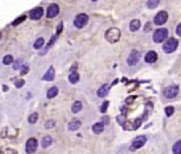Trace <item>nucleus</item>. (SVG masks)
I'll return each mask as SVG.
<instances>
[{
    "mask_svg": "<svg viewBox=\"0 0 181 154\" xmlns=\"http://www.w3.org/2000/svg\"><path fill=\"white\" fill-rule=\"evenodd\" d=\"M55 75H56V71H55V68L53 67H50L49 69H48V71L43 75V77H42V79L43 81H48V82H51V81H53V78H55Z\"/></svg>",
    "mask_w": 181,
    "mask_h": 154,
    "instance_id": "nucleus-12",
    "label": "nucleus"
},
{
    "mask_svg": "<svg viewBox=\"0 0 181 154\" xmlns=\"http://www.w3.org/2000/svg\"><path fill=\"white\" fill-rule=\"evenodd\" d=\"M168 34H169V32L166 29H158V30L154 32L153 40H154L155 43H161L168 37Z\"/></svg>",
    "mask_w": 181,
    "mask_h": 154,
    "instance_id": "nucleus-3",
    "label": "nucleus"
},
{
    "mask_svg": "<svg viewBox=\"0 0 181 154\" xmlns=\"http://www.w3.org/2000/svg\"><path fill=\"white\" fill-rule=\"evenodd\" d=\"M160 5V0H147V7L150 9H154Z\"/></svg>",
    "mask_w": 181,
    "mask_h": 154,
    "instance_id": "nucleus-23",
    "label": "nucleus"
},
{
    "mask_svg": "<svg viewBox=\"0 0 181 154\" xmlns=\"http://www.w3.org/2000/svg\"><path fill=\"white\" fill-rule=\"evenodd\" d=\"M92 1H97V0H92Z\"/></svg>",
    "mask_w": 181,
    "mask_h": 154,
    "instance_id": "nucleus-41",
    "label": "nucleus"
},
{
    "mask_svg": "<svg viewBox=\"0 0 181 154\" xmlns=\"http://www.w3.org/2000/svg\"><path fill=\"white\" fill-rule=\"evenodd\" d=\"M172 151H173V154H181V141H178L173 145Z\"/></svg>",
    "mask_w": 181,
    "mask_h": 154,
    "instance_id": "nucleus-22",
    "label": "nucleus"
},
{
    "mask_svg": "<svg viewBox=\"0 0 181 154\" xmlns=\"http://www.w3.org/2000/svg\"><path fill=\"white\" fill-rule=\"evenodd\" d=\"M156 59H157V53L155 51H148L145 56V61L147 63H153L156 61Z\"/></svg>",
    "mask_w": 181,
    "mask_h": 154,
    "instance_id": "nucleus-13",
    "label": "nucleus"
},
{
    "mask_svg": "<svg viewBox=\"0 0 181 154\" xmlns=\"http://www.w3.org/2000/svg\"><path fill=\"white\" fill-rule=\"evenodd\" d=\"M144 31H145V32H150V31H151V23H147V24H146V26H145Z\"/></svg>",
    "mask_w": 181,
    "mask_h": 154,
    "instance_id": "nucleus-38",
    "label": "nucleus"
},
{
    "mask_svg": "<svg viewBox=\"0 0 181 154\" xmlns=\"http://www.w3.org/2000/svg\"><path fill=\"white\" fill-rule=\"evenodd\" d=\"M43 16V8L42 7H35L30 11V18L33 21H37Z\"/></svg>",
    "mask_w": 181,
    "mask_h": 154,
    "instance_id": "nucleus-10",
    "label": "nucleus"
},
{
    "mask_svg": "<svg viewBox=\"0 0 181 154\" xmlns=\"http://www.w3.org/2000/svg\"><path fill=\"white\" fill-rule=\"evenodd\" d=\"M177 34L181 37V23L177 26Z\"/></svg>",
    "mask_w": 181,
    "mask_h": 154,
    "instance_id": "nucleus-39",
    "label": "nucleus"
},
{
    "mask_svg": "<svg viewBox=\"0 0 181 154\" xmlns=\"http://www.w3.org/2000/svg\"><path fill=\"white\" fill-rule=\"evenodd\" d=\"M93 131L95 133V134H101L103 130H104V125H103V123H96L93 125Z\"/></svg>",
    "mask_w": 181,
    "mask_h": 154,
    "instance_id": "nucleus-17",
    "label": "nucleus"
},
{
    "mask_svg": "<svg viewBox=\"0 0 181 154\" xmlns=\"http://www.w3.org/2000/svg\"><path fill=\"white\" fill-rule=\"evenodd\" d=\"M25 19H26V16H25V15H22L21 17H18V18H16V19H15V21L13 22V25H14V26H16V25H18V24H21L22 22H24Z\"/></svg>",
    "mask_w": 181,
    "mask_h": 154,
    "instance_id": "nucleus-27",
    "label": "nucleus"
},
{
    "mask_svg": "<svg viewBox=\"0 0 181 154\" xmlns=\"http://www.w3.org/2000/svg\"><path fill=\"white\" fill-rule=\"evenodd\" d=\"M89 22V16L86 14H79L75 17L74 19V25L77 27V29H83Z\"/></svg>",
    "mask_w": 181,
    "mask_h": 154,
    "instance_id": "nucleus-4",
    "label": "nucleus"
},
{
    "mask_svg": "<svg viewBox=\"0 0 181 154\" xmlns=\"http://www.w3.org/2000/svg\"><path fill=\"white\" fill-rule=\"evenodd\" d=\"M57 94H58V87L53 86V87L49 89V91L47 93V96H48V99H53L55 96H57Z\"/></svg>",
    "mask_w": 181,
    "mask_h": 154,
    "instance_id": "nucleus-21",
    "label": "nucleus"
},
{
    "mask_svg": "<svg viewBox=\"0 0 181 154\" xmlns=\"http://www.w3.org/2000/svg\"><path fill=\"white\" fill-rule=\"evenodd\" d=\"M68 79H69V82H70L71 84H76V83L79 81V75H78L76 71H73V73L69 75Z\"/></svg>",
    "mask_w": 181,
    "mask_h": 154,
    "instance_id": "nucleus-20",
    "label": "nucleus"
},
{
    "mask_svg": "<svg viewBox=\"0 0 181 154\" xmlns=\"http://www.w3.org/2000/svg\"><path fill=\"white\" fill-rule=\"evenodd\" d=\"M173 112H174V108L173 107H166L165 108V115L168 117H171L173 115Z\"/></svg>",
    "mask_w": 181,
    "mask_h": 154,
    "instance_id": "nucleus-28",
    "label": "nucleus"
},
{
    "mask_svg": "<svg viewBox=\"0 0 181 154\" xmlns=\"http://www.w3.org/2000/svg\"><path fill=\"white\" fill-rule=\"evenodd\" d=\"M43 44H44V39H42V37H39L35 42H34V49H40V48H42L43 47Z\"/></svg>",
    "mask_w": 181,
    "mask_h": 154,
    "instance_id": "nucleus-24",
    "label": "nucleus"
},
{
    "mask_svg": "<svg viewBox=\"0 0 181 154\" xmlns=\"http://www.w3.org/2000/svg\"><path fill=\"white\" fill-rule=\"evenodd\" d=\"M134 101H135V96H129V97L126 99V103L127 104H131Z\"/></svg>",
    "mask_w": 181,
    "mask_h": 154,
    "instance_id": "nucleus-35",
    "label": "nucleus"
},
{
    "mask_svg": "<svg viewBox=\"0 0 181 154\" xmlns=\"http://www.w3.org/2000/svg\"><path fill=\"white\" fill-rule=\"evenodd\" d=\"M178 44H179V43H178V40L174 39V37H171V39H169L168 41H165V43L163 44V50H164L165 53H172L173 51L177 50Z\"/></svg>",
    "mask_w": 181,
    "mask_h": 154,
    "instance_id": "nucleus-2",
    "label": "nucleus"
},
{
    "mask_svg": "<svg viewBox=\"0 0 181 154\" xmlns=\"http://www.w3.org/2000/svg\"><path fill=\"white\" fill-rule=\"evenodd\" d=\"M62 29H63V24L62 23H59V25L57 26V35H59L62 31Z\"/></svg>",
    "mask_w": 181,
    "mask_h": 154,
    "instance_id": "nucleus-36",
    "label": "nucleus"
},
{
    "mask_svg": "<svg viewBox=\"0 0 181 154\" xmlns=\"http://www.w3.org/2000/svg\"><path fill=\"white\" fill-rule=\"evenodd\" d=\"M59 14V6L57 3H52L48 7V10H47V16L48 18H53L56 17L57 15Z\"/></svg>",
    "mask_w": 181,
    "mask_h": 154,
    "instance_id": "nucleus-11",
    "label": "nucleus"
},
{
    "mask_svg": "<svg viewBox=\"0 0 181 154\" xmlns=\"http://www.w3.org/2000/svg\"><path fill=\"white\" fill-rule=\"evenodd\" d=\"M36 149H37V141H36V138H33V137H32V138H30V139L26 142L25 151H26V153L32 154L36 151Z\"/></svg>",
    "mask_w": 181,
    "mask_h": 154,
    "instance_id": "nucleus-9",
    "label": "nucleus"
},
{
    "mask_svg": "<svg viewBox=\"0 0 181 154\" xmlns=\"http://www.w3.org/2000/svg\"><path fill=\"white\" fill-rule=\"evenodd\" d=\"M55 126H56V121H53V120H49V121L45 123V128H47V129L53 128Z\"/></svg>",
    "mask_w": 181,
    "mask_h": 154,
    "instance_id": "nucleus-30",
    "label": "nucleus"
},
{
    "mask_svg": "<svg viewBox=\"0 0 181 154\" xmlns=\"http://www.w3.org/2000/svg\"><path fill=\"white\" fill-rule=\"evenodd\" d=\"M140 25H142V24H140V21H139V19H132V21L130 22L129 29H130L131 32H136L140 29Z\"/></svg>",
    "mask_w": 181,
    "mask_h": 154,
    "instance_id": "nucleus-16",
    "label": "nucleus"
},
{
    "mask_svg": "<svg viewBox=\"0 0 181 154\" xmlns=\"http://www.w3.org/2000/svg\"><path fill=\"white\" fill-rule=\"evenodd\" d=\"M146 141H147V138H146L145 136H138V137H137V138H136V139L132 142L130 150H131V151H135V150H138V149H140L142 146H144V145H145Z\"/></svg>",
    "mask_w": 181,
    "mask_h": 154,
    "instance_id": "nucleus-8",
    "label": "nucleus"
},
{
    "mask_svg": "<svg viewBox=\"0 0 181 154\" xmlns=\"http://www.w3.org/2000/svg\"><path fill=\"white\" fill-rule=\"evenodd\" d=\"M139 59H140V53L137 50H132L130 52V55L128 56V58H127V63L129 66H135L137 62L139 61Z\"/></svg>",
    "mask_w": 181,
    "mask_h": 154,
    "instance_id": "nucleus-6",
    "label": "nucleus"
},
{
    "mask_svg": "<svg viewBox=\"0 0 181 154\" xmlns=\"http://www.w3.org/2000/svg\"><path fill=\"white\" fill-rule=\"evenodd\" d=\"M37 118H39V115H37L36 112H33L32 115H30V117H29V123H35L37 121Z\"/></svg>",
    "mask_w": 181,
    "mask_h": 154,
    "instance_id": "nucleus-26",
    "label": "nucleus"
},
{
    "mask_svg": "<svg viewBox=\"0 0 181 154\" xmlns=\"http://www.w3.org/2000/svg\"><path fill=\"white\" fill-rule=\"evenodd\" d=\"M24 79H18V81H16V83H15V86L17 87V89H21L23 85H24Z\"/></svg>",
    "mask_w": 181,
    "mask_h": 154,
    "instance_id": "nucleus-32",
    "label": "nucleus"
},
{
    "mask_svg": "<svg viewBox=\"0 0 181 154\" xmlns=\"http://www.w3.org/2000/svg\"><path fill=\"white\" fill-rule=\"evenodd\" d=\"M2 154H17V152L15 150H13V149H5L2 151Z\"/></svg>",
    "mask_w": 181,
    "mask_h": 154,
    "instance_id": "nucleus-31",
    "label": "nucleus"
},
{
    "mask_svg": "<svg viewBox=\"0 0 181 154\" xmlns=\"http://www.w3.org/2000/svg\"><path fill=\"white\" fill-rule=\"evenodd\" d=\"M168 17H169L168 13H166L165 10H162V11L157 13L156 16L154 17V24H155V25H158V26H160V25H163L164 23H166Z\"/></svg>",
    "mask_w": 181,
    "mask_h": 154,
    "instance_id": "nucleus-5",
    "label": "nucleus"
},
{
    "mask_svg": "<svg viewBox=\"0 0 181 154\" xmlns=\"http://www.w3.org/2000/svg\"><path fill=\"white\" fill-rule=\"evenodd\" d=\"M81 125H82V123H81L78 119H73L70 123H68V129L75 131V130H77V129L81 127Z\"/></svg>",
    "mask_w": 181,
    "mask_h": 154,
    "instance_id": "nucleus-15",
    "label": "nucleus"
},
{
    "mask_svg": "<svg viewBox=\"0 0 181 154\" xmlns=\"http://www.w3.org/2000/svg\"><path fill=\"white\" fill-rule=\"evenodd\" d=\"M29 73V67L26 66V67H23V70L21 71V75H25V74H27Z\"/></svg>",
    "mask_w": 181,
    "mask_h": 154,
    "instance_id": "nucleus-37",
    "label": "nucleus"
},
{
    "mask_svg": "<svg viewBox=\"0 0 181 154\" xmlns=\"http://www.w3.org/2000/svg\"><path fill=\"white\" fill-rule=\"evenodd\" d=\"M124 118H126V116H124V115H120V116H118V118H117V119H118V123H120V125H124V120H126Z\"/></svg>",
    "mask_w": 181,
    "mask_h": 154,
    "instance_id": "nucleus-33",
    "label": "nucleus"
},
{
    "mask_svg": "<svg viewBox=\"0 0 181 154\" xmlns=\"http://www.w3.org/2000/svg\"><path fill=\"white\" fill-rule=\"evenodd\" d=\"M108 107H109V101H104V102H103V104H102V107H101V112H102V113L106 112Z\"/></svg>",
    "mask_w": 181,
    "mask_h": 154,
    "instance_id": "nucleus-29",
    "label": "nucleus"
},
{
    "mask_svg": "<svg viewBox=\"0 0 181 154\" xmlns=\"http://www.w3.org/2000/svg\"><path fill=\"white\" fill-rule=\"evenodd\" d=\"M120 36H121V32L120 30L117 29V27H111V29H109L108 31L105 32V39H106V41L110 42V43H116V42H118L119 39H120Z\"/></svg>",
    "mask_w": 181,
    "mask_h": 154,
    "instance_id": "nucleus-1",
    "label": "nucleus"
},
{
    "mask_svg": "<svg viewBox=\"0 0 181 154\" xmlns=\"http://www.w3.org/2000/svg\"><path fill=\"white\" fill-rule=\"evenodd\" d=\"M103 123H109V118H108V117H104V118H103Z\"/></svg>",
    "mask_w": 181,
    "mask_h": 154,
    "instance_id": "nucleus-40",
    "label": "nucleus"
},
{
    "mask_svg": "<svg viewBox=\"0 0 181 154\" xmlns=\"http://www.w3.org/2000/svg\"><path fill=\"white\" fill-rule=\"evenodd\" d=\"M178 93H179V87L177 86V85H172V86H169V87H166L165 90H164V96L165 97H168V99H173V97H176L177 95H178Z\"/></svg>",
    "mask_w": 181,
    "mask_h": 154,
    "instance_id": "nucleus-7",
    "label": "nucleus"
},
{
    "mask_svg": "<svg viewBox=\"0 0 181 154\" xmlns=\"http://www.w3.org/2000/svg\"><path fill=\"white\" fill-rule=\"evenodd\" d=\"M109 89H110V86H109L108 84L102 85V86L97 90V96H98V97H104V96H106L108 93H109Z\"/></svg>",
    "mask_w": 181,
    "mask_h": 154,
    "instance_id": "nucleus-14",
    "label": "nucleus"
},
{
    "mask_svg": "<svg viewBox=\"0 0 181 154\" xmlns=\"http://www.w3.org/2000/svg\"><path fill=\"white\" fill-rule=\"evenodd\" d=\"M82 108H83L82 102L81 101H75L74 104L71 105V111H73V113H78L82 110Z\"/></svg>",
    "mask_w": 181,
    "mask_h": 154,
    "instance_id": "nucleus-18",
    "label": "nucleus"
},
{
    "mask_svg": "<svg viewBox=\"0 0 181 154\" xmlns=\"http://www.w3.org/2000/svg\"><path fill=\"white\" fill-rule=\"evenodd\" d=\"M13 61H14V58H13V56H10V55L5 56V57H3V59H2L3 65H10Z\"/></svg>",
    "mask_w": 181,
    "mask_h": 154,
    "instance_id": "nucleus-25",
    "label": "nucleus"
},
{
    "mask_svg": "<svg viewBox=\"0 0 181 154\" xmlns=\"http://www.w3.org/2000/svg\"><path fill=\"white\" fill-rule=\"evenodd\" d=\"M41 144H42V146H43L44 149L49 147V146L52 144V138H51V136H44V137L42 138Z\"/></svg>",
    "mask_w": 181,
    "mask_h": 154,
    "instance_id": "nucleus-19",
    "label": "nucleus"
},
{
    "mask_svg": "<svg viewBox=\"0 0 181 154\" xmlns=\"http://www.w3.org/2000/svg\"><path fill=\"white\" fill-rule=\"evenodd\" d=\"M57 36H58V35L56 34L55 36H52V37H51V40H50V42H49V44H48V48H50V47H51V45H52V44L56 42V40H57Z\"/></svg>",
    "mask_w": 181,
    "mask_h": 154,
    "instance_id": "nucleus-34",
    "label": "nucleus"
}]
</instances>
